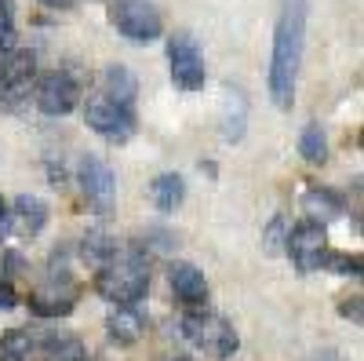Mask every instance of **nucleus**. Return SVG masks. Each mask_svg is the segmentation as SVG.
I'll return each instance as SVG.
<instances>
[{
  "label": "nucleus",
  "mask_w": 364,
  "mask_h": 361,
  "mask_svg": "<svg viewBox=\"0 0 364 361\" xmlns=\"http://www.w3.org/2000/svg\"><path fill=\"white\" fill-rule=\"evenodd\" d=\"M8 230H11V223H8V204L0 201V237H4Z\"/></svg>",
  "instance_id": "28"
},
{
  "label": "nucleus",
  "mask_w": 364,
  "mask_h": 361,
  "mask_svg": "<svg viewBox=\"0 0 364 361\" xmlns=\"http://www.w3.org/2000/svg\"><path fill=\"white\" fill-rule=\"evenodd\" d=\"M41 4H44V8H70L73 0H41Z\"/></svg>",
  "instance_id": "29"
},
{
  "label": "nucleus",
  "mask_w": 364,
  "mask_h": 361,
  "mask_svg": "<svg viewBox=\"0 0 364 361\" xmlns=\"http://www.w3.org/2000/svg\"><path fill=\"white\" fill-rule=\"evenodd\" d=\"M33 73H37V55L26 51V48H11L8 58L0 63V77H4V88H22V92H26V84L33 80Z\"/></svg>",
  "instance_id": "15"
},
{
  "label": "nucleus",
  "mask_w": 364,
  "mask_h": 361,
  "mask_svg": "<svg viewBox=\"0 0 364 361\" xmlns=\"http://www.w3.org/2000/svg\"><path fill=\"white\" fill-rule=\"evenodd\" d=\"M343 318H350L353 325L360 321V295H353V299H350V303H343Z\"/></svg>",
  "instance_id": "25"
},
{
  "label": "nucleus",
  "mask_w": 364,
  "mask_h": 361,
  "mask_svg": "<svg viewBox=\"0 0 364 361\" xmlns=\"http://www.w3.org/2000/svg\"><path fill=\"white\" fill-rule=\"evenodd\" d=\"M0 361H33V340L22 328H11V333L0 336Z\"/></svg>",
  "instance_id": "21"
},
{
  "label": "nucleus",
  "mask_w": 364,
  "mask_h": 361,
  "mask_svg": "<svg viewBox=\"0 0 364 361\" xmlns=\"http://www.w3.org/2000/svg\"><path fill=\"white\" fill-rule=\"evenodd\" d=\"M245 125H248V103L240 88H226V103H223V139L226 142H240L245 139Z\"/></svg>",
  "instance_id": "14"
},
{
  "label": "nucleus",
  "mask_w": 364,
  "mask_h": 361,
  "mask_svg": "<svg viewBox=\"0 0 364 361\" xmlns=\"http://www.w3.org/2000/svg\"><path fill=\"white\" fill-rule=\"evenodd\" d=\"M324 263H331L339 274H360V259H357V256H331V259H324Z\"/></svg>",
  "instance_id": "24"
},
{
  "label": "nucleus",
  "mask_w": 364,
  "mask_h": 361,
  "mask_svg": "<svg viewBox=\"0 0 364 361\" xmlns=\"http://www.w3.org/2000/svg\"><path fill=\"white\" fill-rule=\"evenodd\" d=\"M262 245H266V252H269V256H277V252H281V245H284V216H273V219H269V226H266V241H262Z\"/></svg>",
  "instance_id": "23"
},
{
  "label": "nucleus",
  "mask_w": 364,
  "mask_h": 361,
  "mask_svg": "<svg viewBox=\"0 0 364 361\" xmlns=\"http://www.w3.org/2000/svg\"><path fill=\"white\" fill-rule=\"evenodd\" d=\"M73 303H77V285L66 281V278H63V285L51 281V285H44V288H37L33 295H29V307H33L41 318H63V314L73 310Z\"/></svg>",
  "instance_id": "10"
},
{
  "label": "nucleus",
  "mask_w": 364,
  "mask_h": 361,
  "mask_svg": "<svg viewBox=\"0 0 364 361\" xmlns=\"http://www.w3.org/2000/svg\"><path fill=\"white\" fill-rule=\"evenodd\" d=\"M95 288L102 299H109L117 307H135L149 288V270L142 259H109L99 270Z\"/></svg>",
  "instance_id": "2"
},
{
  "label": "nucleus",
  "mask_w": 364,
  "mask_h": 361,
  "mask_svg": "<svg viewBox=\"0 0 364 361\" xmlns=\"http://www.w3.org/2000/svg\"><path fill=\"white\" fill-rule=\"evenodd\" d=\"M102 95L113 99L117 106H132L135 95H139L135 73L128 66H106V73H102Z\"/></svg>",
  "instance_id": "16"
},
{
  "label": "nucleus",
  "mask_w": 364,
  "mask_h": 361,
  "mask_svg": "<svg viewBox=\"0 0 364 361\" xmlns=\"http://www.w3.org/2000/svg\"><path fill=\"white\" fill-rule=\"evenodd\" d=\"M11 44H15L11 26H0V51H11Z\"/></svg>",
  "instance_id": "27"
},
{
  "label": "nucleus",
  "mask_w": 364,
  "mask_h": 361,
  "mask_svg": "<svg viewBox=\"0 0 364 361\" xmlns=\"http://www.w3.org/2000/svg\"><path fill=\"white\" fill-rule=\"evenodd\" d=\"M80 190H84V201H87L91 212H99V216L113 212V204H117V179H113V168L102 157H84L80 161Z\"/></svg>",
  "instance_id": "7"
},
{
  "label": "nucleus",
  "mask_w": 364,
  "mask_h": 361,
  "mask_svg": "<svg viewBox=\"0 0 364 361\" xmlns=\"http://www.w3.org/2000/svg\"><path fill=\"white\" fill-rule=\"evenodd\" d=\"M109 22L117 33H124L128 41H157L161 37V11L154 0H109Z\"/></svg>",
  "instance_id": "4"
},
{
  "label": "nucleus",
  "mask_w": 364,
  "mask_h": 361,
  "mask_svg": "<svg viewBox=\"0 0 364 361\" xmlns=\"http://www.w3.org/2000/svg\"><path fill=\"white\" fill-rule=\"evenodd\" d=\"M302 212L310 216V223H331L343 216V197L336 190H324V187H314L302 194Z\"/></svg>",
  "instance_id": "13"
},
{
  "label": "nucleus",
  "mask_w": 364,
  "mask_h": 361,
  "mask_svg": "<svg viewBox=\"0 0 364 361\" xmlns=\"http://www.w3.org/2000/svg\"><path fill=\"white\" fill-rule=\"evenodd\" d=\"M44 354H48V361H87V354H84L77 336H48L44 340Z\"/></svg>",
  "instance_id": "22"
},
{
  "label": "nucleus",
  "mask_w": 364,
  "mask_h": 361,
  "mask_svg": "<svg viewBox=\"0 0 364 361\" xmlns=\"http://www.w3.org/2000/svg\"><path fill=\"white\" fill-rule=\"evenodd\" d=\"M8 307H15V292H11V285L0 281V310H8Z\"/></svg>",
  "instance_id": "26"
},
{
  "label": "nucleus",
  "mask_w": 364,
  "mask_h": 361,
  "mask_svg": "<svg viewBox=\"0 0 364 361\" xmlns=\"http://www.w3.org/2000/svg\"><path fill=\"white\" fill-rule=\"evenodd\" d=\"M0 92H4V77H0Z\"/></svg>",
  "instance_id": "30"
},
{
  "label": "nucleus",
  "mask_w": 364,
  "mask_h": 361,
  "mask_svg": "<svg viewBox=\"0 0 364 361\" xmlns=\"http://www.w3.org/2000/svg\"><path fill=\"white\" fill-rule=\"evenodd\" d=\"M299 154H302V161H310V164H324L328 161V139H324L321 125H306V128H302Z\"/></svg>",
  "instance_id": "20"
},
{
  "label": "nucleus",
  "mask_w": 364,
  "mask_h": 361,
  "mask_svg": "<svg viewBox=\"0 0 364 361\" xmlns=\"http://www.w3.org/2000/svg\"><path fill=\"white\" fill-rule=\"evenodd\" d=\"M80 256H84L87 266H99V270H102V266L117 256V241H113L106 230H87L84 245H80Z\"/></svg>",
  "instance_id": "19"
},
{
  "label": "nucleus",
  "mask_w": 364,
  "mask_h": 361,
  "mask_svg": "<svg viewBox=\"0 0 364 361\" xmlns=\"http://www.w3.org/2000/svg\"><path fill=\"white\" fill-rule=\"evenodd\" d=\"M8 223H11V230L22 234V237H37V234L44 230V223H48V204H44L41 197H33V194H22V197H15V204H11Z\"/></svg>",
  "instance_id": "11"
},
{
  "label": "nucleus",
  "mask_w": 364,
  "mask_h": 361,
  "mask_svg": "<svg viewBox=\"0 0 364 361\" xmlns=\"http://www.w3.org/2000/svg\"><path fill=\"white\" fill-rule=\"evenodd\" d=\"M84 120H87L91 132L106 135L109 142H128L132 132H135V113H132V106H117V103L106 99V95H91V99H87Z\"/></svg>",
  "instance_id": "5"
},
{
  "label": "nucleus",
  "mask_w": 364,
  "mask_h": 361,
  "mask_svg": "<svg viewBox=\"0 0 364 361\" xmlns=\"http://www.w3.org/2000/svg\"><path fill=\"white\" fill-rule=\"evenodd\" d=\"M77 103H80V88L70 73H48L37 84V106L48 117H66V113H73Z\"/></svg>",
  "instance_id": "9"
},
{
  "label": "nucleus",
  "mask_w": 364,
  "mask_h": 361,
  "mask_svg": "<svg viewBox=\"0 0 364 361\" xmlns=\"http://www.w3.org/2000/svg\"><path fill=\"white\" fill-rule=\"evenodd\" d=\"M106 333L117 340V343H139L142 340V333H146V318L135 310V307H117L113 314H109V321H106Z\"/></svg>",
  "instance_id": "17"
},
{
  "label": "nucleus",
  "mask_w": 364,
  "mask_h": 361,
  "mask_svg": "<svg viewBox=\"0 0 364 361\" xmlns=\"http://www.w3.org/2000/svg\"><path fill=\"white\" fill-rule=\"evenodd\" d=\"M168 63H171V80L182 92H200L204 80H208V70H204V55L197 48V41L190 33H178L171 37L168 44Z\"/></svg>",
  "instance_id": "6"
},
{
  "label": "nucleus",
  "mask_w": 364,
  "mask_h": 361,
  "mask_svg": "<svg viewBox=\"0 0 364 361\" xmlns=\"http://www.w3.org/2000/svg\"><path fill=\"white\" fill-rule=\"evenodd\" d=\"M182 336H186L193 347H200L204 354L211 357H233L240 350V340L233 333V325L219 314H200V310H190L186 318H182Z\"/></svg>",
  "instance_id": "3"
},
{
  "label": "nucleus",
  "mask_w": 364,
  "mask_h": 361,
  "mask_svg": "<svg viewBox=\"0 0 364 361\" xmlns=\"http://www.w3.org/2000/svg\"><path fill=\"white\" fill-rule=\"evenodd\" d=\"M288 256L291 263L302 270V274H310L317 270L324 259H328V230L321 223H302L288 234Z\"/></svg>",
  "instance_id": "8"
},
{
  "label": "nucleus",
  "mask_w": 364,
  "mask_h": 361,
  "mask_svg": "<svg viewBox=\"0 0 364 361\" xmlns=\"http://www.w3.org/2000/svg\"><path fill=\"white\" fill-rule=\"evenodd\" d=\"M306 15L310 0H281L269 55V99L277 110H291L295 103V80L302 70V48H306Z\"/></svg>",
  "instance_id": "1"
},
{
  "label": "nucleus",
  "mask_w": 364,
  "mask_h": 361,
  "mask_svg": "<svg viewBox=\"0 0 364 361\" xmlns=\"http://www.w3.org/2000/svg\"><path fill=\"white\" fill-rule=\"evenodd\" d=\"M168 278H171V292L186 307H197V303H204V299H208V278L200 274L193 263H175Z\"/></svg>",
  "instance_id": "12"
},
{
  "label": "nucleus",
  "mask_w": 364,
  "mask_h": 361,
  "mask_svg": "<svg viewBox=\"0 0 364 361\" xmlns=\"http://www.w3.org/2000/svg\"><path fill=\"white\" fill-rule=\"evenodd\" d=\"M182 361H190V357H182Z\"/></svg>",
  "instance_id": "31"
},
{
  "label": "nucleus",
  "mask_w": 364,
  "mask_h": 361,
  "mask_svg": "<svg viewBox=\"0 0 364 361\" xmlns=\"http://www.w3.org/2000/svg\"><path fill=\"white\" fill-rule=\"evenodd\" d=\"M149 197H154V204L161 208V212H175V208L182 204V197H186V183H182V175L164 172L149 183Z\"/></svg>",
  "instance_id": "18"
}]
</instances>
